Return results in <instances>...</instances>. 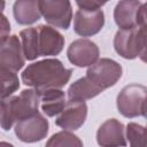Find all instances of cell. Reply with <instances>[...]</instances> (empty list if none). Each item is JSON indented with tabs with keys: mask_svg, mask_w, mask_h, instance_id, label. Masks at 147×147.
Returning a JSON list of instances; mask_svg holds the SVG:
<instances>
[{
	"mask_svg": "<svg viewBox=\"0 0 147 147\" xmlns=\"http://www.w3.org/2000/svg\"><path fill=\"white\" fill-rule=\"evenodd\" d=\"M72 69H67L57 59H45L29 64L22 72L24 85L33 87L39 94L46 90L61 88L70 80Z\"/></svg>",
	"mask_w": 147,
	"mask_h": 147,
	"instance_id": "1",
	"label": "cell"
},
{
	"mask_svg": "<svg viewBox=\"0 0 147 147\" xmlns=\"http://www.w3.org/2000/svg\"><path fill=\"white\" fill-rule=\"evenodd\" d=\"M40 94L32 88L23 90L18 95L1 100V127L5 131L20 121L38 114Z\"/></svg>",
	"mask_w": 147,
	"mask_h": 147,
	"instance_id": "2",
	"label": "cell"
},
{
	"mask_svg": "<svg viewBox=\"0 0 147 147\" xmlns=\"http://www.w3.org/2000/svg\"><path fill=\"white\" fill-rule=\"evenodd\" d=\"M147 102V87L140 84H130L121 90L116 99L119 114L124 117L133 118L142 115Z\"/></svg>",
	"mask_w": 147,
	"mask_h": 147,
	"instance_id": "3",
	"label": "cell"
},
{
	"mask_svg": "<svg viewBox=\"0 0 147 147\" xmlns=\"http://www.w3.org/2000/svg\"><path fill=\"white\" fill-rule=\"evenodd\" d=\"M122 65L111 59H100L88 67L86 77L102 91L114 86L122 77Z\"/></svg>",
	"mask_w": 147,
	"mask_h": 147,
	"instance_id": "4",
	"label": "cell"
},
{
	"mask_svg": "<svg viewBox=\"0 0 147 147\" xmlns=\"http://www.w3.org/2000/svg\"><path fill=\"white\" fill-rule=\"evenodd\" d=\"M39 9L44 20L54 28L69 29L72 20L71 2L68 0H39Z\"/></svg>",
	"mask_w": 147,
	"mask_h": 147,
	"instance_id": "5",
	"label": "cell"
},
{
	"mask_svg": "<svg viewBox=\"0 0 147 147\" xmlns=\"http://www.w3.org/2000/svg\"><path fill=\"white\" fill-rule=\"evenodd\" d=\"M48 121L40 113H38L29 118L16 123L14 131L16 137L21 141L32 144L45 139L48 133Z\"/></svg>",
	"mask_w": 147,
	"mask_h": 147,
	"instance_id": "6",
	"label": "cell"
},
{
	"mask_svg": "<svg viewBox=\"0 0 147 147\" xmlns=\"http://www.w3.org/2000/svg\"><path fill=\"white\" fill-rule=\"evenodd\" d=\"M99 55L100 51L96 44L85 38L74 40L67 49L68 60L79 68L91 67L99 60Z\"/></svg>",
	"mask_w": 147,
	"mask_h": 147,
	"instance_id": "7",
	"label": "cell"
},
{
	"mask_svg": "<svg viewBox=\"0 0 147 147\" xmlns=\"http://www.w3.org/2000/svg\"><path fill=\"white\" fill-rule=\"evenodd\" d=\"M105 25L102 9H78L74 17V31L80 37H92L101 31Z\"/></svg>",
	"mask_w": 147,
	"mask_h": 147,
	"instance_id": "8",
	"label": "cell"
},
{
	"mask_svg": "<svg viewBox=\"0 0 147 147\" xmlns=\"http://www.w3.org/2000/svg\"><path fill=\"white\" fill-rule=\"evenodd\" d=\"M25 64V57L21 41L16 34H11L1 40L0 45V68L17 72Z\"/></svg>",
	"mask_w": 147,
	"mask_h": 147,
	"instance_id": "9",
	"label": "cell"
},
{
	"mask_svg": "<svg viewBox=\"0 0 147 147\" xmlns=\"http://www.w3.org/2000/svg\"><path fill=\"white\" fill-rule=\"evenodd\" d=\"M125 127L116 118L103 122L96 131V142L101 147H125L127 145Z\"/></svg>",
	"mask_w": 147,
	"mask_h": 147,
	"instance_id": "10",
	"label": "cell"
},
{
	"mask_svg": "<svg viewBox=\"0 0 147 147\" xmlns=\"http://www.w3.org/2000/svg\"><path fill=\"white\" fill-rule=\"evenodd\" d=\"M87 105L85 102L69 101L63 111L56 117L55 124L64 131L78 130L86 121Z\"/></svg>",
	"mask_w": 147,
	"mask_h": 147,
	"instance_id": "11",
	"label": "cell"
},
{
	"mask_svg": "<svg viewBox=\"0 0 147 147\" xmlns=\"http://www.w3.org/2000/svg\"><path fill=\"white\" fill-rule=\"evenodd\" d=\"M38 30V44L40 56L59 55L64 47V37L53 26L40 24Z\"/></svg>",
	"mask_w": 147,
	"mask_h": 147,
	"instance_id": "12",
	"label": "cell"
},
{
	"mask_svg": "<svg viewBox=\"0 0 147 147\" xmlns=\"http://www.w3.org/2000/svg\"><path fill=\"white\" fill-rule=\"evenodd\" d=\"M141 6L137 0H123L116 3L114 9V20L119 30H130L138 28V11Z\"/></svg>",
	"mask_w": 147,
	"mask_h": 147,
	"instance_id": "13",
	"label": "cell"
},
{
	"mask_svg": "<svg viewBox=\"0 0 147 147\" xmlns=\"http://www.w3.org/2000/svg\"><path fill=\"white\" fill-rule=\"evenodd\" d=\"M114 48L123 59L133 60L138 57V28L118 30L114 37Z\"/></svg>",
	"mask_w": 147,
	"mask_h": 147,
	"instance_id": "14",
	"label": "cell"
},
{
	"mask_svg": "<svg viewBox=\"0 0 147 147\" xmlns=\"http://www.w3.org/2000/svg\"><path fill=\"white\" fill-rule=\"evenodd\" d=\"M13 14L15 21L21 25H30L40 20L41 13L39 1L37 0H18L14 2Z\"/></svg>",
	"mask_w": 147,
	"mask_h": 147,
	"instance_id": "15",
	"label": "cell"
},
{
	"mask_svg": "<svg viewBox=\"0 0 147 147\" xmlns=\"http://www.w3.org/2000/svg\"><path fill=\"white\" fill-rule=\"evenodd\" d=\"M41 110L48 117L60 115L67 106L65 93L61 88H51L40 93Z\"/></svg>",
	"mask_w": 147,
	"mask_h": 147,
	"instance_id": "16",
	"label": "cell"
},
{
	"mask_svg": "<svg viewBox=\"0 0 147 147\" xmlns=\"http://www.w3.org/2000/svg\"><path fill=\"white\" fill-rule=\"evenodd\" d=\"M103 92L100 87L94 85L86 76L74 82L68 88V99L69 101L85 102V100L92 99Z\"/></svg>",
	"mask_w": 147,
	"mask_h": 147,
	"instance_id": "17",
	"label": "cell"
},
{
	"mask_svg": "<svg viewBox=\"0 0 147 147\" xmlns=\"http://www.w3.org/2000/svg\"><path fill=\"white\" fill-rule=\"evenodd\" d=\"M22 48L24 57L28 61H33L40 56L38 44V30L37 28H28L20 32Z\"/></svg>",
	"mask_w": 147,
	"mask_h": 147,
	"instance_id": "18",
	"label": "cell"
},
{
	"mask_svg": "<svg viewBox=\"0 0 147 147\" xmlns=\"http://www.w3.org/2000/svg\"><path fill=\"white\" fill-rule=\"evenodd\" d=\"M45 147H84V145L76 134L63 130L54 133L47 140Z\"/></svg>",
	"mask_w": 147,
	"mask_h": 147,
	"instance_id": "19",
	"label": "cell"
},
{
	"mask_svg": "<svg viewBox=\"0 0 147 147\" xmlns=\"http://www.w3.org/2000/svg\"><path fill=\"white\" fill-rule=\"evenodd\" d=\"M1 74V100L13 95L20 87V80L17 74L9 69L0 68Z\"/></svg>",
	"mask_w": 147,
	"mask_h": 147,
	"instance_id": "20",
	"label": "cell"
},
{
	"mask_svg": "<svg viewBox=\"0 0 147 147\" xmlns=\"http://www.w3.org/2000/svg\"><path fill=\"white\" fill-rule=\"evenodd\" d=\"M126 139L130 147H147V126L131 122L126 125Z\"/></svg>",
	"mask_w": 147,
	"mask_h": 147,
	"instance_id": "21",
	"label": "cell"
},
{
	"mask_svg": "<svg viewBox=\"0 0 147 147\" xmlns=\"http://www.w3.org/2000/svg\"><path fill=\"white\" fill-rule=\"evenodd\" d=\"M138 57L147 63V26L138 28Z\"/></svg>",
	"mask_w": 147,
	"mask_h": 147,
	"instance_id": "22",
	"label": "cell"
},
{
	"mask_svg": "<svg viewBox=\"0 0 147 147\" xmlns=\"http://www.w3.org/2000/svg\"><path fill=\"white\" fill-rule=\"evenodd\" d=\"M76 5L78 6L79 9H90V10H95V9H101L106 2H100V1H94V0H85V1H76Z\"/></svg>",
	"mask_w": 147,
	"mask_h": 147,
	"instance_id": "23",
	"label": "cell"
},
{
	"mask_svg": "<svg viewBox=\"0 0 147 147\" xmlns=\"http://www.w3.org/2000/svg\"><path fill=\"white\" fill-rule=\"evenodd\" d=\"M138 28L139 26H147V2L141 3L139 11H138Z\"/></svg>",
	"mask_w": 147,
	"mask_h": 147,
	"instance_id": "24",
	"label": "cell"
},
{
	"mask_svg": "<svg viewBox=\"0 0 147 147\" xmlns=\"http://www.w3.org/2000/svg\"><path fill=\"white\" fill-rule=\"evenodd\" d=\"M9 31H10V24L6 18V16L1 14V40L9 37Z\"/></svg>",
	"mask_w": 147,
	"mask_h": 147,
	"instance_id": "25",
	"label": "cell"
},
{
	"mask_svg": "<svg viewBox=\"0 0 147 147\" xmlns=\"http://www.w3.org/2000/svg\"><path fill=\"white\" fill-rule=\"evenodd\" d=\"M0 147H14V145H11L9 142H6V141H1L0 142Z\"/></svg>",
	"mask_w": 147,
	"mask_h": 147,
	"instance_id": "26",
	"label": "cell"
},
{
	"mask_svg": "<svg viewBox=\"0 0 147 147\" xmlns=\"http://www.w3.org/2000/svg\"><path fill=\"white\" fill-rule=\"evenodd\" d=\"M142 116H145V118H147V102H146V106H145V108H144Z\"/></svg>",
	"mask_w": 147,
	"mask_h": 147,
	"instance_id": "27",
	"label": "cell"
}]
</instances>
